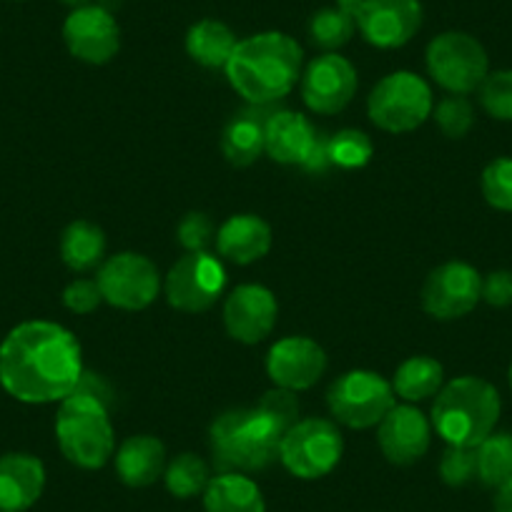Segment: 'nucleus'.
<instances>
[{
	"instance_id": "obj_41",
	"label": "nucleus",
	"mask_w": 512,
	"mask_h": 512,
	"mask_svg": "<svg viewBox=\"0 0 512 512\" xmlns=\"http://www.w3.org/2000/svg\"><path fill=\"white\" fill-rule=\"evenodd\" d=\"M61 3H66V6L71 8H81V6H88L91 0H61Z\"/></svg>"
},
{
	"instance_id": "obj_32",
	"label": "nucleus",
	"mask_w": 512,
	"mask_h": 512,
	"mask_svg": "<svg viewBox=\"0 0 512 512\" xmlns=\"http://www.w3.org/2000/svg\"><path fill=\"white\" fill-rule=\"evenodd\" d=\"M480 189L492 209L512 214V156H500L485 166Z\"/></svg>"
},
{
	"instance_id": "obj_20",
	"label": "nucleus",
	"mask_w": 512,
	"mask_h": 512,
	"mask_svg": "<svg viewBox=\"0 0 512 512\" xmlns=\"http://www.w3.org/2000/svg\"><path fill=\"white\" fill-rule=\"evenodd\" d=\"M46 490V467L36 455L8 452L0 457V510L26 512Z\"/></svg>"
},
{
	"instance_id": "obj_11",
	"label": "nucleus",
	"mask_w": 512,
	"mask_h": 512,
	"mask_svg": "<svg viewBox=\"0 0 512 512\" xmlns=\"http://www.w3.org/2000/svg\"><path fill=\"white\" fill-rule=\"evenodd\" d=\"M226 284L224 264L209 251H189L166 274V299L186 314L206 312L221 297Z\"/></svg>"
},
{
	"instance_id": "obj_10",
	"label": "nucleus",
	"mask_w": 512,
	"mask_h": 512,
	"mask_svg": "<svg viewBox=\"0 0 512 512\" xmlns=\"http://www.w3.org/2000/svg\"><path fill=\"white\" fill-rule=\"evenodd\" d=\"M98 289L103 302L126 312H141L151 307L161 292V277L149 256L136 251H121L98 269Z\"/></svg>"
},
{
	"instance_id": "obj_3",
	"label": "nucleus",
	"mask_w": 512,
	"mask_h": 512,
	"mask_svg": "<svg viewBox=\"0 0 512 512\" xmlns=\"http://www.w3.org/2000/svg\"><path fill=\"white\" fill-rule=\"evenodd\" d=\"M502 400L492 382L482 377H455L447 382L432 405V427L455 447H477L495 432Z\"/></svg>"
},
{
	"instance_id": "obj_40",
	"label": "nucleus",
	"mask_w": 512,
	"mask_h": 512,
	"mask_svg": "<svg viewBox=\"0 0 512 512\" xmlns=\"http://www.w3.org/2000/svg\"><path fill=\"white\" fill-rule=\"evenodd\" d=\"M495 512H512V480L497 487L495 495Z\"/></svg>"
},
{
	"instance_id": "obj_7",
	"label": "nucleus",
	"mask_w": 512,
	"mask_h": 512,
	"mask_svg": "<svg viewBox=\"0 0 512 512\" xmlns=\"http://www.w3.org/2000/svg\"><path fill=\"white\" fill-rule=\"evenodd\" d=\"M427 71L432 81L455 96L477 91L490 73V58L475 36L445 31L427 46Z\"/></svg>"
},
{
	"instance_id": "obj_6",
	"label": "nucleus",
	"mask_w": 512,
	"mask_h": 512,
	"mask_svg": "<svg viewBox=\"0 0 512 512\" xmlns=\"http://www.w3.org/2000/svg\"><path fill=\"white\" fill-rule=\"evenodd\" d=\"M435 111L432 88L412 71H397L384 76L372 88L367 113L372 123L390 134H407L420 128Z\"/></svg>"
},
{
	"instance_id": "obj_24",
	"label": "nucleus",
	"mask_w": 512,
	"mask_h": 512,
	"mask_svg": "<svg viewBox=\"0 0 512 512\" xmlns=\"http://www.w3.org/2000/svg\"><path fill=\"white\" fill-rule=\"evenodd\" d=\"M236 43L234 31L216 18H204L186 33V53L204 68H226Z\"/></svg>"
},
{
	"instance_id": "obj_1",
	"label": "nucleus",
	"mask_w": 512,
	"mask_h": 512,
	"mask_svg": "<svg viewBox=\"0 0 512 512\" xmlns=\"http://www.w3.org/2000/svg\"><path fill=\"white\" fill-rule=\"evenodd\" d=\"M76 334L48 319H31L0 342V387L23 405L63 402L83 382Z\"/></svg>"
},
{
	"instance_id": "obj_38",
	"label": "nucleus",
	"mask_w": 512,
	"mask_h": 512,
	"mask_svg": "<svg viewBox=\"0 0 512 512\" xmlns=\"http://www.w3.org/2000/svg\"><path fill=\"white\" fill-rule=\"evenodd\" d=\"M103 302V294L98 289L96 279H73L63 289V304L73 314H91L96 312L98 304Z\"/></svg>"
},
{
	"instance_id": "obj_25",
	"label": "nucleus",
	"mask_w": 512,
	"mask_h": 512,
	"mask_svg": "<svg viewBox=\"0 0 512 512\" xmlns=\"http://www.w3.org/2000/svg\"><path fill=\"white\" fill-rule=\"evenodd\" d=\"M445 387V367L435 357L417 354V357L405 359L397 367L395 379H392V390L397 397L405 402H422L437 397V392Z\"/></svg>"
},
{
	"instance_id": "obj_34",
	"label": "nucleus",
	"mask_w": 512,
	"mask_h": 512,
	"mask_svg": "<svg viewBox=\"0 0 512 512\" xmlns=\"http://www.w3.org/2000/svg\"><path fill=\"white\" fill-rule=\"evenodd\" d=\"M432 116H435L437 126H440V131L447 139H462V136L470 134V128L475 126L472 103L467 101L465 96H455V93L442 98V101L437 103L435 111H432Z\"/></svg>"
},
{
	"instance_id": "obj_43",
	"label": "nucleus",
	"mask_w": 512,
	"mask_h": 512,
	"mask_svg": "<svg viewBox=\"0 0 512 512\" xmlns=\"http://www.w3.org/2000/svg\"><path fill=\"white\" fill-rule=\"evenodd\" d=\"M0 512H6V510H0Z\"/></svg>"
},
{
	"instance_id": "obj_21",
	"label": "nucleus",
	"mask_w": 512,
	"mask_h": 512,
	"mask_svg": "<svg viewBox=\"0 0 512 512\" xmlns=\"http://www.w3.org/2000/svg\"><path fill=\"white\" fill-rule=\"evenodd\" d=\"M272 249V226L256 214H236L216 229V251L231 264H254Z\"/></svg>"
},
{
	"instance_id": "obj_2",
	"label": "nucleus",
	"mask_w": 512,
	"mask_h": 512,
	"mask_svg": "<svg viewBox=\"0 0 512 512\" xmlns=\"http://www.w3.org/2000/svg\"><path fill=\"white\" fill-rule=\"evenodd\" d=\"M302 61V46L292 36L264 31L236 43L224 71L239 96L264 106L292 93L302 78Z\"/></svg>"
},
{
	"instance_id": "obj_31",
	"label": "nucleus",
	"mask_w": 512,
	"mask_h": 512,
	"mask_svg": "<svg viewBox=\"0 0 512 512\" xmlns=\"http://www.w3.org/2000/svg\"><path fill=\"white\" fill-rule=\"evenodd\" d=\"M327 151L329 161L334 166H342V169H362V166H367L372 161L374 144L364 131L344 128V131H337L332 139H327Z\"/></svg>"
},
{
	"instance_id": "obj_36",
	"label": "nucleus",
	"mask_w": 512,
	"mask_h": 512,
	"mask_svg": "<svg viewBox=\"0 0 512 512\" xmlns=\"http://www.w3.org/2000/svg\"><path fill=\"white\" fill-rule=\"evenodd\" d=\"M176 236L186 251H209L211 241H216L214 221L201 211H191L179 221Z\"/></svg>"
},
{
	"instance_id": "obj_35",
	"label": "nucleus",
	"mask_w": 512,
	"mask_h": 512,
	"mask_svg": "<svg viewBox=\"0 0 512 512\" xmlns=\"http://www.w3.org/2000/svg\"><path fill=\"white\" fill-rule=\"evenodd\" d=\"M440 477L445 485L462 487L477 477V450L475 447L447 445L440 460Z\"/></svg>"
},
{
	"instance_id": "obj_9",
	"label": "nucleus",
	"mask_w": 512,
	"mask_h": 512,
	"mask_svg": "<svg viewBox=\"0 0 512 512\" xmlns=\"http://www.w3.org/2000/svg\"><path fill=\"white\" fill-rule=\"evenodd\" d=\"M344 452L337 425L319 417L299 420L279 442V462L299 480H319L339 465Z\"/></svg>"
},
{
	"instance_id": "obj_5",
	"label": "nucleus",
	"mask_w": 512,
	"mask_h": 512,
	"mask_svg": "<svg viewBox=\"0 0 512 512\" xmlns=\"http://www.w3.org/2000/svg\"><path fill=\"white\" fill-rule=\"evenodd\" d=\"M58 405L56 442L63 457L81 470H101L116 450V435L103 400L78 387Z\"/></svg>"
},
{
	"instance_id": "obj_29",
	"label": "nucleus",
	"mask_w": 512,
	"mask_h": 512,
	"mask_svg": "<svg viewBox=\"0 0 512 512\" xmlns=\"http://www.w3.org/2000/svg\"><path fill=\"white\" fill-rule=\"evenodd\" d=\"M477 450V480L487 487H500L512 480V432H492Z\"/></svg>"
},
{
	"instance_id": "obj_4",
	"label": "nucleus",
	"mask_w": 512,
	"mask_h": 512,
	"mask_svg": "<svg viewBox=\"0 0 512 512\" xmlns=\"http://www.w3.org/2000/svg\"><path fill=\"white\" fill-rule=\"evenodd\" d=\"M284 430L254 410H229L211 425V455L221 472H256L279 460V442Z\"/></svg>"
},
{
	"instance_id": "obj_39",
	"label": "nucleus",
	"mask_w": 512,
	"mask_h": 512,
	"mask_svg": "<svg viewBox=\"0 0 512 512\" xmlns=\"http://www.w3.org/2000/svg\"><path fill=\"white\" fill-rule=\"evenodd\" d=\"M482 299L490 307H512V272L497 269V272L482 277Z\"/></svg>"
},
{
	"instance_id": "obj_37",
	"label": "nucleus",
	"mask_w": 512,
	"mask_h": 512,
	"mask_svg": "<svg viewBox=\"0 0 512 512\" xmlns=\"http://www.w3.org/2000/svg\"><path fill=\"white\" fill-rule=\"evenodd\" d=\"M259 410L264 412L267 417H272L274 422H277L279 427H282L284 432L289 430V427L297 425V417H299V402H297V392H289V390H282V387H274V390H269L267 395L262 397V402H259Z\"/></svg>"
},
{
	"instance_id": "obj_8",
	"label": "nucleus",
	"mask_w": 512,
	"mask_h": 512,
	"mask_svg": "<svg viewBox=\"0 0 512 512\" xmlns=\"http://www.w3.org/2000/svg\"><path fill=\"white\" fill-rule=\"evenodd\" d=\"M329 412L337 422L352 430H369L384 420V415L395 407L392 382L369 369L344 372L327 392Z\"/></svg>"
},
{
	"instance_id": "obj_14",
	"label": "nucleus",
	"mask_w": 512,
	"mask_h": 512,
	"mask_svg": "<svg viewBox=\"0 0 512 512\" xmlns=\"http://www.w3.org/2000/svg\"><path fill=\"white\" fill-rule=\"evenodd\" d=\"M63 41L73 58L91 66H103L121 48V28L111 11L98 3L73 8L63 23Z\"/></svg>"
},
{
	"instance_id": "obj_26",
	"label": "nucleus",
	"mask_w": 512,
	"mask_h": 512,
	"mask_svg": "<svg viewBox=\"0 0 512 512\" xmlns=\"http://www.w3.org/2000/svg\"><path fill=\"white\" fill-rule=\"evenodd\" d=\"M106 256V236L91 221H73L61 236V259L71 272H91L101 267Z\"/></svg>"
},
{
	"instance_id": "obj_33",
	"label": "nucleus",
	"mask_w": 512,
	"mask_h": 512,
	"mask_svg": "<svg viewBox=\"0 0 512 512\" xmlns=\"http://www.w3.org/2000/svg\"><path fill=\"white\" fill-rule=\"evenodd\" d=\"M477 91H480V103L487 116L495 121H512V68L487 73Z\"/></svg>"
},
{
	"instance_id": "obj_42",
	"label": "nucleus",
	"mask_w": 512,
	"mask_h": 512,
	"mask_svg": "<svg viewBox=\"0 0 512 512\" xmlns=\"http://www.w3.org/2000/svg\"><path fill=\"white\" fill-rule=\"evenodd\" d=\"M507 379H510V390H512V362H510V369H507Z\"/></svg>"
},
{
	"instance_id": "obj_30",
	"label": "nucleus",
	"mask_w": 512,
	"mask_h": 512,
	"mask_svg": "<svg viewBox=\"0 0 512 512\" xmlns=\"http://www.w3.org/2000/svg\"><path fill=\"white\" fill-rule=\"evenodd\" d=\"M209 465L201 457L184 452V455L174 457L164 470L166 490L179 500H189V497L204 495L206 485H209Z\"/></svg>"
},
{
	"instance_id": "obj_27",
	"label": "nucleus",
	"mask_w": 512,
	"mask_h": 512,
	"mask_svg": "<svg viewBox=\"0 0 512 512\" xmlns=\"http://www.w3.org/2000/svg\"><path fill=\"white\" fill-rule=\"evenodd\" d=\"M354 31H357V21L347 0H337V6L322 8L309 21V38L314 46L327 53H337L339 48L347 46Z\"/></svg>"
},
{
	"instance_id": "obj_12",
	"label": "nucleus",
	"mask_w": 512,
	"mask_h": 512,
	"mask_svg": "<svg viewBox=\"0 0 512 512\" xmlns=\"http://www.w3.org/2000/svg\"><path fill=\"white\" fill-rule=\"evenodd\" d=\"M357 31L374 48H402L422 26L420 0H347Z\"/></svg>"
},
{
	"instance_id": "obj_16",
	"label": "nucleus",
	"mask_w": 512,
	"mask_h": 512,
	"mask_svg": "<svg viewBox=\"0 0 512 512\" xmlns=\"http://www.w3.org/2000/svg\"><path fill=\"white\" fill-rule=\"evenodd\" d=\"M279 304L272 289L262 284H241L224 302V327L241 344H259L274 332Z\"/></svg>"
},
{
	"instance_id": "obj_22",
	"label": "nucleus",
	"mask_w": 512,
	"mask_h": 512,
	"mask_svg": "<svg viewBox=\"0 0 512 512\" xmlns=\"http://www.w3.org/2000/svg\"><path fill=\"white\" fill-rule=\"evenodd\" d=\"M166 447L154 435H134L116 450V475L128 487H149L166 470Z\"/></svg>"
},
{
	"instance_id": "obj_17",
	"label": "nucleus",
	"mask_w": 512,
	"mask_h": 512,
	"mask_svg": "<svg viewBox=\"0 0 512 512\" xmlns=\"http://www.w3.org/2000/svg\"><path fill=\"white\" fill-rule=\"evenodd\" d=\"M327 372V354L309 337H284L269 349L267 374L277 387L304 392Z\"/></svg>"
},
{
	"instance_id": "obj_19",
	"label": "nucleus",
	"mask_w": 512,
	"mask_h": 512,
	"mask_svg": "<svg viewBox=\"0 0 512 512\" xmlns=\"http://www.w3.org/2000/svg\"><path fill=\"white\" fill-rule=\"evenodd\" d=\"M319 146V134L297 111L272 113L264 123V151L277 164L307 166Z\"/></svg>"
},
{
	"instance_id": "obj_18",
	"label": "nucleus",
	"mask_w": 512,
	"mask_h": 512,
	"mask_svg": "<svg viewBox=\"0 0 512 512\" xmlns=\"http://www.w3.org/2000/svg\"><path fill=\"white\" fill-rule=\"evenodd\" d=\"M432 422L417 407L395 405L377 425L379 450L392 465H412L430 450Z\"/></svg>"
},
{
	"instance_id": "obj_13",
	"label": "nucleus",
	"mask_w": 512,
	"mask_h": 512,
	"mask_svg": "<svg viewBox=\"0 0 512 512\" xmlns=\"http://www.w3.org/2000/svg\"><path fill=\"white\" fill-rule=\"evenodd\" d=\"M482 274L465 262H447L432 269L422 287V309L432 319H462L480 304Z\"/></svg>"
},
{
	"instance_id": "obj_15",
	"label": "nucleus",
	"mask_w": 512,
	"mask_h": 512,
	"mask_svg": "<svg viewBox=\"0 0 512 512\" xmlns=\"http://www.w3.org/2000/svg\"><path fill=\"white\" fill-rule=\"evenodd\" d=\"M357 68L339 53H322L302 76V98L309 111L332 116L344 111L357 93Z\"/></svg>"
},
{
	"instance_id": "obj_23",
	"label": "nucleus",
	"mask_w": 512,
	"mask_h": 512,
	"mask_svg": "<svg viewBox=\"0 0 512 512\" xmlns=\"http://www.w3.org/2000/svg\"><path fill=\"white\" fill-rule=\"evenodd\" d=\"M206 512H267L262 490L244 472H221L204 490Z\"/></svg>"
},
{
	"instance_id": "obj_28",
	"label": "nucleus",
	"mask_w": 512,
	"mask_h": 512,
	"mask_svg": "<svg viewBox=\"0 0 512 512\" xmlns=\"http://www.w3.org/2000/svg\"><path fill=\"white\" fill-rule=\"evenodd\" d=\"M221 151L229 164L251 166L264 154V123L246 116L234 118L224 131Z\"/></svg>"
}]
</instances>
